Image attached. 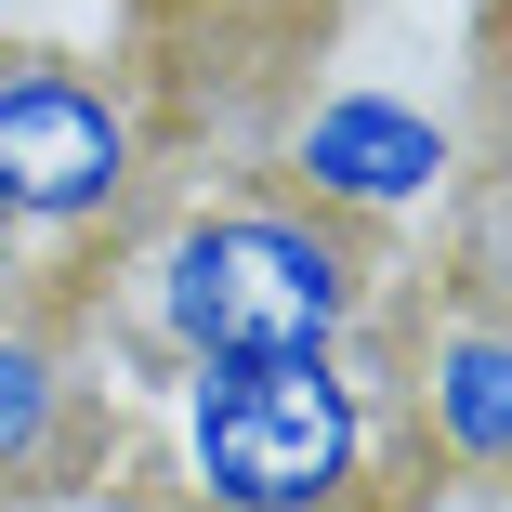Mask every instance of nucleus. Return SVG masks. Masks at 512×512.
Listing matches in <instances>:
<instances>
[{"label": "nucleus", "instance_id": "1", "mask_svg": "<svg viewBox=\"0 0 512 512\" xmlns=\"http://www.w3.org/2000/svg\"><path fill=\"white\" fill-rule=\"evenodd\" d=\"M132 316L171 368L329 355L381 316V250H368V224L316 211L289 184H224L158 224V250L132 263Z\"/></svg>", "mask_w": 512, "mask_h": 512}, {"label": "nucleus", "instance_id": "2", "mask_svg": "<svg viewBox=\"0 0 512 512\" xmlns=\"http://www.w3.org/2000/svg\"><path fill=\"white\" fill-rule=\"evenodd\" d=\"M171 381H184V512H407V486L434 473L394 381L355 342L224 355Z\"/></svg>", "mask_w": 512, "mask_h": 512}, {"label": "nucleus", "instance_id": "3", "mask_svg": "<svg viewBox=\"0 0 512 512\" xmlns=\"http://www.w3.org/2000/svg\"><path fill=\"white\" fill-rule=\"evenodd\" d=\"M145 197V106L132 79L14 40L0 53V211L27 237H119Z\"/></svg>", "mask_w": 512, "mask_h": 512}, {"label": "nucleus", "instance_id": "4", "mask_svg": "<svg viewBox=\"0 0 512 512\" xmlns=\"http://www.w3.org/2000/svg\"><path fill=\"white\" fill-rule=\"evenodd\" d=\"M447 171H460L447 119L407 106V92H381V79L316 92V106L289 119V197H316V211H342V224H407V211H434Z\"/></svg>", "mask_w": 512, "mask_h": 512}, {"label": "nucleus", "instance_id": "5", "mask_svg": "<svg viewBox=\"0 0 512 512\" xmlns=\"http://www.w3.org/2000/svg\"><path fill=\"white\" fill-rule=\"evenodd\" d=\"M407 434L447 486H499L512 473V342H499V289H460L447 329H421V368L394 381Z\"/></svg>", "mask_w": 512, "mask_h": 512}, {"label": "nucleus", "instance_id": "6", "mask_svg": "<svg viewBox=\"0 0 512 512\" xmlns=\"http://www.w3.org/2000/svg\"><path fill=\"white\" fill-rule=\"evenodd\" d=\"M92 460V381L53 316L0 302V499H40Z\"/></svg>", "mask_w": 512, "mask_h": 512}, {"label": "nucleus", "instance_id": "7", "mask_svg": "<svg viewBox=\"0 0 512 512\" xmlns=\"http://www.w3.org/2000/svg\"><path fill=\"white\" fill-rule=\"evenodd\" d=\"M14 250H27V224H14V211H0V276H14Z\"/></svg>", "mask_w": 512, "mask_h": 512}]
</instances>
